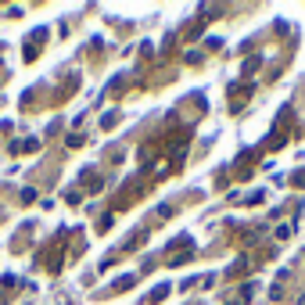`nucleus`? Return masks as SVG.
Listing matches in <instances>:
<instances>
[{
    "label": "nucleus",
    "mask_w": 305,
    "mask_h": 305,
    "mask_svg": "<svg viewBox=\"0 0 305 305\" xmlns=\"http://www.w3.org/2000/svg\"><path fill=\"white\" fill-rule=\"evenodd\" d=\"M294 183H298V187H305V169H301V172H294Z\"/></svg>",
    "instance_id": "nucleus-5"
},
{
    "label": "nucleus",
    "mask_w": 305,
    "mask_h": 305,
    "mask_svg": "<svg viewBox=\"0 0 305 305\" xmlns=\"http://www.w3.org/2000/svg\"><path fill=\"white\" fill-rule=\"evenodd\" d=\"M255 68H258V58H248V61H244V75H248V72H255Z\"/></svg>",
    "instance_id": "nucleus-4"
},
{
    "label": "nucleus",
    "mask_w": 305,
    "mask_h": 305,
    "mask_svg": "<svg viewBox=\"0 0 305 305\" xmlns=\"http://www.w3.org/2000/svg\"><path fill=\"white\" fill-rule=\"evenodd\" d=\"M101 187H104V180H101V176H90V190H94V194H97Z\"/></svg>",
    "instance_id": "nucleus-3"
},
{
    "label": "nucleus",
    "mask_w": 305,
    "mask_h": 305,
    "mask_svg": "<svg viewBox=\"0 0 305 305\" xmlns=\"http://www.w3.org/2000/svg\"><path fill=\"white\" fill-rule=\"evenodd\" d=\"M165 294H169V284H158L155 291H151V301H162Z\"/></svg>",
    "instance_id": "nucleus-1"
},
{
    "label": "nucleus",
    "mask_w": 305,
    "mask_h": 305,
    "mask_svg": "<svg viewBox=\"0 0 305 305\" xmlns=\"http://www.w3.org/2000/svg\"><path fill=\"white\" fill-rule=\"evenodd\" d=\"M101 126H104V129H111V126H115V111H108V115L101 119Z\"/></svg>",
    "instance_id": "nucleus-2"
}]
</instances>
